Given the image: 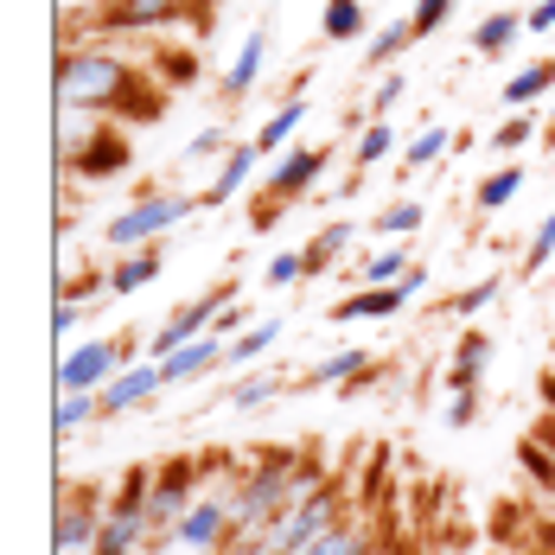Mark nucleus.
I'll use <instances>...</instances> for the list:
<instances>
[{
  "label": "nucleus",
  "instance_id": "45",
  "mask_svg": "<svg viewBox=\"0 0 555 555\" xmlns=\"http://www.w3.org/2000/svg\"><path fill=\"white\" fill-rule=\"evenodd\" d=\"M524 26H530V33H555V0H543L537 13H524Z\"/></svg>",
  "mask_w": 555,
  "mask_h": 555
},
{
  "label": "nucleus",
  "instance_id": "38",
  "mask_svg": "<svg viewBox=\"0 0 555 555\" xmlns=\"http://www.w3.org/2000/svg\"><path fill=\"white\" fill-rule=\"evenodd\" d=\"M262 281H269V287H294V281H307V256H300V249H294V256H275V262L262 269Z\"/></svg>",
  "mask_w": 555,
  "mask_h": 555
},
{
  "label": "nucleus",
  "instance_id": "13",
  "mask_svg": "<svg viewBox=\"0 0 555 555\" xmlns=\"http://www.w3.org/2000/svg\"><path fill=\"white\" fill-rule=\"evenodd\" d=\"M160 269H167V249H160V236H154V243H141L134 256H121L109 269V294H134V287H147Z\"/></svg>",
  "mask_w": 555,
  "mask_h": 555
},
{
  "label": "nucleus",
  "instance_id": "26",
  "mask_svg": "<svg viewBox=\"0 0 555 555\" xmlns=\"http://www.w3.org/2000/svg\"><path fill=\"white\" fill-rule=\"evenodd\" d=\"M281 338V320H262V326H243V333L230 338V364H256L269 345Z\"/></svg>",
  "mask_w": 555,
  "mask_h": 555
},
{
  "label": "nucleus",
  "instance_id": "14",
  "mask_svg": "<svg viewBox=\"0 0 555 555\" xmlns=\"http://www.w3.org/2000/svg\"><path fill=\"white\" fill-rule=\"evenodd\" d=\"M70 160H77V172H83V179H109V172H121L134 154H128V141H121V134H96V141H83Z\"/></svg>",
  "mask_w": 555,
  "mask_h": 555
},
{
  "label": "nucleus",
  "instance_id": "37",
  "mask_svg": "<svg viewBox=\"0 0 555 555\" xmlns=\"http://www.w3.org/2000/svg\"><path fill=\"white\" fill-rule=\"evenodd\" d=\"M409 39H415V26H409V20H396V26H384V33L371 39V64H389V57L402 52Z\"/></svg>",
  "mask_w": 555,
  "mask_h": 555
},
{
  "label": "nucleus",
  "instance_id": "12",
  "mask_svg": "<svg viewBox=\"0 0 555 555\" xmlns=\"http://www.w3.org/2000/svg\"><path fill=\"white\" fill-rule=\"evenodd\" d=\"M402 307H409V294L389 281V287H358L351 300H333L326 313H333V320H396Z\"/></svg>",
  "mask_w": 555,
  "mask_h": 555
},
{
  "label": "nucleus",
  "instance_id": "9",
  "mask_svg": "<svg viewBox=\"0 0 555 555\" xmlns=\"http://www.w3.org/2000/svg\"><path fill=\"white\" fill-rule=\"evenodd\" d=\"M185 7H198V0H103V26L109 33H141V26H167V20H179Z\"/></svg>",
  "mask_w": 555,
  "mask_h": 555
},
{
  "label": "nucleus",
  "instance_id": "16",
  "mask_svg": "<svg viewBox=\"0 0 555 555\" xmlns=\"http://www.w3.org/2000/svg\"><path fill=\"white\" fill-rule=\"evenodd\" d=\"M486 358H492V338H486V333H466V338H460V351H453V364H447V384H453V389H479V377H486Z\"/></svg>",
  "mask_w": 555,
  "mask_h": 555
},
{
  "label": "nucleus",
  "instance_id": "17",
  "mask_svg": "<svg viewBox=\"0 0 555 555\" xmlns=\"http://www.w3.org/2000/svg\"><path fill=\"white\" fill-rule=\"evenodd\" d=\"M262 52H269V33H249L243 52H236V64L223 70V96H249V90H256V77H262Z\"/></svg>",
  "mask_w": 555,
  "mask_h": 555
},
{
  "label": "nucleus",
  "instance_id": "41",
  "mask_svg": "<svg viewBox=\"0 0 555 555\" xmlns=\"http://www.w3.org/2000/svg\"><path fill=\"white\" fill-rule=\"evenodd\" d=\"M160 64H167V77H172V83H192V77H198V57H192V52H167Z\"/></svg>",
  "mask_w": 555,
  "mask_h": 555
},
{
  "label": "nucleus",
  "instance_id": "39",
  "mask_svg": "<svg viewBox=\"0 0 555 555\" xmlns=\"http://www.w3.org/2000/svg\"><path fill=\"white\" fill-rule=\"evenodd\" d=\"M479 415V389H453V409H447V428H473Z\"/></svg>",
  "mask_w": 555,
  "mask_h": 555
},
{
  "label": "nucleus",
  "instance_id": "23",
  "mask_svg": "<svg viewBox=\"0 0 555 555\" xmlns=\"http://www.w3.org/2000/svg\"><path fill=\"white\" fill-rule=\"evenodd\" d=\"M300 121H307V103H300V96H287V103H281V109L262 121V134H256V154H275V147L294 134V128H300Z\"/></svg>",
  "mask_w": 555,
  "mask_h": 555
},
{
  "label": "nucleus",
  "instance_id": "30",
  "mask_svg": "<svg viewBox=\"0 0 555 555\" xmlns=\"http://www.w3.org/2000/svg\"><path fill=\"white\" fill-rule=\"evenodd\" d=\"M402 275H409V249H384V256H371V262L358 269L364 287H389V281H402Z\"/></svg>",
  "mask_w": 555,
  "mask_h": 555
},
{
  "label": "nucleus",
  "instance_id": "31",
  "mask_svg": "<svg viewBox=\"0 0 555 555\" xmlns=\"http://www.w3.org/2000/svg\"><path fill=\"white\" fill-rule=\"evenodd\" d=\"M422 218H428L422 198H396L389 211H377V230H384V236H409V230H422Z\"/></svg>",
  "mask_w": 555,
  "mask_h": 555
},
{
  "label": "nucleus",
  "instance_id": "42",
  "mask_svg": "<svg viewBox=\"0 0 555 555\" xmlns=\"http://www.w3.org/2000/svg\"><path fill=\"white\" fill-rule=\"evenodd\" d=\"M218 147H223V128H205V134H192L185 160H205V154H218Z\"/></svg>",
  "mask_w": 555,
  "mask_h": 555
},
{
  "label": "nucleus",
  "instance_id": "46",
  "mask_svg": "<svg viewBox=\"0 0 555 555\" xmlns=\"http://www.w3.org/2000/svg\"><path fill=\"white\" fill-rule=\"evenodd\" d=\"M396 287H402V294H409V300H415V294H422V287H428V269H422V262H409V275L396 281Z\"/></svg>",
  "mask_w": 555,
  "mask_h": 555
},
{
  "label": "nucleus",
  "instance_id": "19",
  "mask_svg": "<svg viewBox=\"0 0 555 555\" xmlns=\"http://www.w3.org/2000/svg\"><path fill=\"white\" fill-rule=\"evenodd\" d=\"M256 160H262V154H256V141H249V147H230V160H223L218 185H211V192H205L198 205H230V192H243V185H249V172H256Z\"/></svg>",
  "mask_w": 555,
  "mask_h": 555
},
{
  "label": "nucleus",
  "instance_id": "3",
  "mask_svg": "<svg viewBox=\"0 0 555 555\" xmlns=\"http://www.w3.org/2000/svg\"><path fill=\"white\" fill-rule=\"evenodd\" d=\"M338 517H345L338 492H333V486H320V492H307V499H294V504H287V511H281L275 524L262 530V537H269V550H275V555H300L307 543H320V537L333 530Z\"/></svg>",
  "mask_w": 555,
  "mask_h": 555
},
{
  "label": "nucleus",
  "instance_id": "20",
  "mask_svg": "<svg viewBox=\"0 0 555 555\" xmlns=\"http://www.w3.org/2000/svg\"><path fill=\"white\" fill-rule=\"evenodd\" d=\"M371 371V351H358V345H345L333 358H320L313 371H307V384H351V377H364Z\"/></svg>",
  "mask_w": 555,
  "mask_h": 555
},
{
  "label": "nucleus",
  "instance_id": "1",
  "mask_svg": "<svg viewBox=\"0 0 555 555\" xmlns=\"http://www.w3.org/2000/svg\"><path fill=\"white\" fill-rule=\"evenodd\" d=\"M134 96V70L109 52H64L57 57V109L83 115V109H128Z\"/></svg>",
  "mask_w": 555,
  "mask_h": 555
},
{
  "label": "nucleus",
  "instance_id": "10",
  "mask_svg": "<svg viewBox=\"0 0 555 555\" xmlns=\"http://www.w3.org/2000/svg\"><path fill=\"white\" fill-rule=\"evenodd\" d=\"M103 517L109 511H96V499L83 492V499H70L57 511V555H83L96 550V537H103Z\"/></svg>",
  "mask_w": 555,
  "mask_h": 555
},
{
  "label": "nucleus",
  "instance_id": "6",
  "mask_svg": "<svg viewBox=\"0 0 555 555\" xmlns=\"http://www.w3.org/2000/svg\"><path fill=\"white\" fill-rule=\"evenodd\" d=\"M223 307H230V287L205 294V300H192V307H179V313H172L167 326H160V333L147 338V358H172V351H179L185 338H205L211 326H218V313H223Z\"/></svg>",
  "mask_w": 555,
  "mask_h": 555
},
{
  "label": "nucleus",
  "instance_id": "28",
  "mask_svg": "<svg viewBox=\"0 0 555 555\" xmlns=\"http://www.w3.org/2000/svg\"><path fill=\"white\" fill-rule=\"evenodd\" d=\"M287 389V377L281 371H262V377H243V384L230 389V402L223 409H256V402H269V396H281Z\"/></svg>",
  "mask_w": 555,
  "mask_h": 555
},
{
  "label": "nucleus",
  "instance_id": "34",
  "mask_svg": "<svg viewBox=\"0 0 555 555\" xmlns=\"http://www.w3.org/2000/svg\"><path fill=\"white\" fill-rule=\"evenodd\" d=\"M492 300H499V275H486L479 287H466V294H453V300H447V313H460V320H473V313H486Z\"/></svg>",
  "mask_w": 555,
  "mask_h": 555
},
{
  "label": "nucleus",
  "instance_id": "8",
  "mask_svg": "<svg viewBox=\"0 0 555 555\" xmlns=\"http://www.w3.org/2000/svg\"><path fill=\"white\" fill-rule=\"evenodd\" d=\"M326 160H333V147H287L275 167H269V179H262V198H281V205L300 198V192L326 172Z\"/></svg>",
  "mask_w": 555,
  "mask_h": 555
},
{
  "label": "nucleus",
  "instance_id": "24",
  "mask_svg": "<svg viewBox=\"0 0 555 555\" xmlns=\"http://www.w3.org/2000/svg\"><path fill=\"white\" fill-rule=\"evenodd\" d=\"M524 33V13H492V20H479V33H473V52H486V57H499L511 39Z\"/></svg>",
  "mask_w": 555,
  "mask_h": 555
},
{
  "label": "nucleus",
  "instance_id": "36",
  "mask_svg": "<svg viewBox=\"0 0 555 555\" xmlns=\"http://www.w3.org/2000/svg\"><path fill=\"white\" fill-rule=\"evenodd\" d=\"M384 154H396V134H389V121H371L364 141H358V167H377Z\"/></svg>",
  "mask_w": 555,
  "mask_h": 555
},
{
  "label": "nucleus",
  "instance_id": "32",
  "mask_svg": "<svg viewBox=\"0 0 555 555\" xmlns=\"http://www.w3.org/2000/svg\"><path fill=\"white\" fill-rule=\"evenodd\" d=\"M524 473L537 479V486H550V499H555V447L537 435V441H524Z\"/></svg>",
  "mask_w": 555,
  "mask_h": 555
},
{
  "label": "nucleus",
  "instance_id": "47",
  "mask_svg": "<svg viewBox=\"0 0 555 555\" xmlns=\"http://www.w3.org/2000/svg\"><path fill=\"white\" fill-rule=\"evenodd\" d=\"M211 333H223V338H230V333H243V307H236V300H230V307L218 313V326H211Z\"/></svg>",
  "mask_w": 555,
  "mask_h": 555
},
{
  "label": "nucleus",
  "instance_id": "40",
  "mask_svg": "<svg viewBox=\"0 0 555 555\" xmlns=\"http://www.w3.org/2000/svg\"><path fill=\"white\" fill-rule=\"evenodd\" d=\"M550 256H555V211L543 218V230H537V243H530V256H524V262H530V275H537V269H543Z\"/></svg>",
  "mask_w": 555,
  "mask_h": 555
},
{
  "label": "nucleus",
  "instance_id": "43",
  "mask_svg": "<svg viewBox=\"0 0 555 555\" xmlns=\"http://www.w3.org/2000/svg\"><path fill=\"white\" fill-rule=\"evenodd\" d=\"M77 313H90V307H77V294H64V300H57V313H52V326H57V333H70V326H77Z\"/></svg>",
  "mask_w": 555,
  "mask_h": 555
},
{
  "label": "nucleus",
  "instance_id": "35",
  "mask_svg": "<svg viewBox=\"0 0 555 555\" xmlns=\"http://www.w3.org/2000/svg\"><path fill=\"white\" fill-rule=\"evenodd\" d=\"M447 20H453V0H415V13H409V26H415V39H428V33H441Z\"/></svg>",
  "mask_w": 555,
  "mask_h": 555
},
{
  "label": "nucleus",
  "instance_id": "33",
  "mask_svg": "<svg viewBox=\"0 0 555 555\" xmlns=\"http://www.w3.org/2000/svg\"><path fill=\"white\" fill-rule=\"evenodd\" d=\"M530 141H537V115H530V109H517L511 121H499V134H492V147H499V154H511V147H530Z\"/></svg>",
  "mask_w": 555,
  "mask_h": 555
},
{
  "label": "nucleus",
  "instance_id": "22",
  "mask_svg": "<svg viewBox=\"0 0 555 555\" xmlns=\"http://www.w3.org/2000/svg\"><path fill=\"white\" fill-rule=\"evenodd\" d=\"M96 415H103L96 389H64V396H57V435H77V428H90Z\"/></svg>",
  "mask_w": 555,
  "mask_h": 555
},
{
  "label": "nucleus",
  "instance_id": "48",
  "mask_svg": "<svg viewBox=\"0 0 555 555\" xmlns=\"http://www.w3.org/2000/svg\"><path fill=\"white\" fill-rule=\"evenodd\" d=\"M543 402H550V409H555V371H550V377H543Z\"/></svg>",
  "mask_w": 555,
  "mask_h": 555
},
{
  "label": "nucleus",
  "instance_id": "18",
  "mask_svg": "<svg viewBox=\"0 0 555 555\" xmlns=\"http://www.w3.org/2000/svg\"><path fill=\"white\" fill-rule=\"evenodd\" d=\"M555 83V64L550 57H537V64H524V70H517V77H511V83H504V109H530V103H537V96H543V90H550Z\"/></svg>",
  "mask_w": 555,
  "mask_h": 555
},
{
  "label": "nucleus",
  "instance_id": "21",
  "mask_svg": "<svg viewBox=\"0 0 555 555\" xmlns=\"http://www.w3.org/2000/svg\"><path fill=\"white\" fill-rule=\"evenodd\" d=\"M345 249H351V223H326V230H320V236L300 249V256H307V275H326Z\"/></svg>",
  "mask_w": 555,
  "mask_h": 555
},
{
  "label": "nucleus",
  "instance_id": "4",
  "mask_svg": "<svg viewBox=\"0 0 555 555\" xmlns=\"http://www.w3.org/2000/svg\"><path fill=\"white\" fill-rule=\"evenodd\" d=\"M192 211H198V198H185V192H154V198L128 205L121 218H109V243L115 249H141V243L167 236L172 223H185Z\"/></svg>",
  "mask_w": 555,
  "mask_h": 555
},
{
  "label": "nucleus",
  "instance_id": "27",
  "mask_svg": "<svg viewBox=\"0 0 555 555\" xmlns=\"http://www.w3.org/2000/svg\"><path fill=\"white\" fill-rule=\"evenodd\" d=\"M517 192H524V167H499L486 185H479V198H473V205H479V211H504Z\"/></svg>",
  "mask_w": 555,
  "mask_h": 555
},
{
  "label": "nucleus",
  "instance_id": "2",
  "mask_svg": "<svg viewBox=\"0 0 555 555\" xmlns=\"http://www.w3.org/2000/svg\"><path fill=\"white\" fill-rule=\"evenodd\" d=\"M198 479H205V460H160V473H154V492H147V524H154V543H147V555L167 550L172 530H179V517L192 511V499H198Z\"/></svg>",
  "mask_w": 555,
  "mask_h": 555
},
{
  "label": "nucleus",
  "instance_id": "11",
  "mask_svg": "<svg viewBox=\"0 0 555 555\" xmlns=\"http://www.w3.org/2000/svg\"><path fill=\"white\" fill-rule=\"evenodd\" d=\"M218 358H223V333H205V338H185L172 358H160V377L172 384H192V377H205V371H218Z\"/></svg>",
  "mask_w": 555,
  "mask_h": 555
},
{
  "label": "nucleus",
  "instance_id": "29",
  "mask_svg": "<svg viewBox=\"0 0 555 555\" xmlns=\"http://www.w3.org/2000/svg\"><path fill=\"white\" fill-rule=\"evenodd\" d=\"M447 147H453V134H447V128H422V134L409 141V154H402V167H409V172L435 167V160H441Z\"/></svg>",
  "mask_w": 555,
  "mask_h": 555
},
{
  "label": "nucleus",
  "instance_id": "5",
  "mask_svg": "<svg viewBox=\"0 0 555 555\" xmlns=\"http://www.w3.org/2000/svg\"><path fill=\"white\" fill-rule=\"evenodd\" d=\"M128 364H141V358H128L121 338H90V345H77V351L57 364V384L64 389H103L115 371H128Z\"/></svg>",
  "mask_w": 555,
  "mask_h": 555
},
{
  "label": "nucleus",
  "instance_id": "15",
  "mask_svg": "<svg viewBox=\"0 0 555 555\" xmlns=\"http://www.w3.org/2000/svg\"><path fill=\"white\" fill-rule=\"evenodd\" d=\"M300 555H377V537H371V524H358V517H338L333 530H326L320 543H307Z\"/></svg>",
  "mask_w": 555,
  "mask_h": 555
},
{
  "label": "nucleus",
  "instance_id": "7",
  "mask_svg": "<svg viewBox=\"0 0 555 555\" xmlns=\"http://www.w3.org/2000/svg\"><path fill=\"white\" fill-rule=\"evenodd\" d=\"M160 389H167V377H160V358H141V364L115 371L109 384L96 389V402H103V415H128V409H147Z\"/></svg>",
  "mask_w": 555,
  "mask_h": 555
},
{
  "label": "nucleus",
  "instance_id": "25",
  "mask_svg": "<svg viewBox=\"0 0 555 555\" xmlns=\"http://www.w3.org/2000/svg\"><path fill=\"white\" fill-rule=\"evenodd\" d=\"M320 26H326V39H364V0H326Z\"/></svg>",
  "mask_w": 555,
  "mask_h": 555
},
{
  "label": "nucleus",
  "instance_id": "44",
  "mask_svg": "<svg viewBox=\"0 0 555 555\" xmlns=\"http://www.w3.org/2000/svg\"><path fill=\"white\" fill-rule=\"evenodd\" d=\"M396 96H402V77H396V70H389L384 83H377V96H371V109L384 115V109H389V103H396Z\"/></svg>",
  "mask_w": 555,
  "mask_h": 555
}]
</instances>
